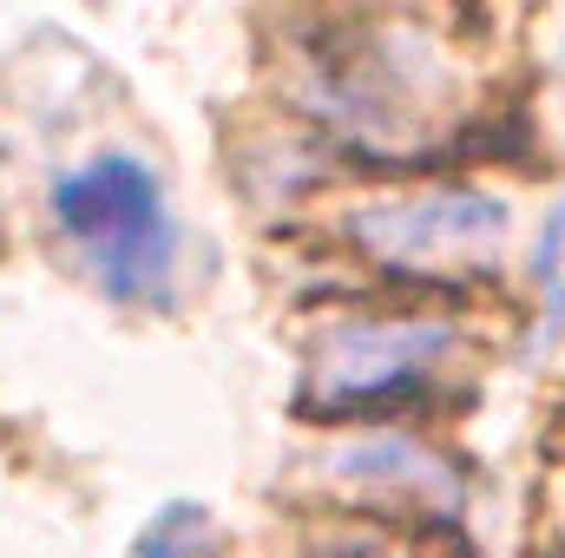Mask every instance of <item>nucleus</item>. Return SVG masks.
<instances>
[{"mask_svg":"<svg viewBox=\"0 0 565 558\" xmlns=\"http://www.w3.org/2000/svg\"><path fill=\"white\" fill-rule=\"evenodd\" d=\"M53 224L66 230L86 277L113 302H164L171 264H178V224L139 158L106 151L66 171L53 184Z\"/></svg>","mask_w":565,"mask_h":558,"instance_id":"1","label":"nucleus"},{"mask_svg":"<svg viewBox=\"0 0 565 558\" xmlns=\"http://www.w3.org/2000/svg\"><path fill=\"white\" fill-rule=\"evenodd\" d=\"M349 237L382 264L408 277H480L500 264L513 237V211L493 191L473 184H434L408 197H375L349 211Z\"/></svg>","mask_w":565,"mask_h":558,"instance_id":"2","label":"nucleus"},{"mask_svg":"<svg viewBox=\"0 0 565 558\" xmlns=\"http://www.w3.org/2000/svg\"><path fill=\"white\" fill-rule=\"evenodd\" d=\"M447 348H454V329L440 322H342L316 355V401L349 408V401L408 388Z\"/></svg>","mask_w":565,"mask_h":558,"instance_id":"3","label":"nucleus"},{"mask_svg":"<svg viewBox=\"0 0 565 558\" xmlns=\"http://www.w3.org/2000/svg\"><path fill=\"white\" fill-rule=\"evenodd\" d=\"M329 473H335V480H349V486L388 493V500H422V506H440V513H454V506H460V480L447 473V460H434L427 447L402 440V433H369V440L335 447Z\"/></svg>","mask_w":565,"mask_h":558,"instance_id":"4","label":"nucleus"},{"mask_svg":"<svg viewBox=\"0 0 565 558\" xmlns=\"http://www.w3.org/2000/svg\"><path fill=\"white\" fill-rule=\"evenodd\" d=\"M204 552H211V513L204 506H164L132 539V558H204Z\"/></svg>","mask_w":565,"mask_h":558,"instance_id":"5","label":"nucleus"},{"mask_svg":"<svg viewBox=\"0 0 565 558\" xmlns=\"http://www.w3.org/2000/svg\"><path fill=\"white\" fill-rule=\"evenodd\" d=\"M540 289H546V342L559 335L565 322V204L553 211V224H546V237H540Z\"/></svg>","mask_w":565,"mask_h":558,"instance_id":"6","label":"nucleus"}]
</instances>
